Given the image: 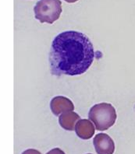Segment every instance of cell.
<instances>
[{
	"instance_id": "1",
	"label": "cell",
	"mask_w": 135,
	"mask_h": 154,
	"mask_svg": "<svg viewBox=\"0 0 135 154\" xmlns=\"http://www.w3.org/2000/svg\"><path fill=\"white\" fill-rule=\"evenodd\" d=\"M95 59L94 47L83 33L68 30L53 40L49 52L53 75H79L86 72Z\"/></svg>"
},
{
	"instance_id": "2",
	"label": "cell",
	"mask_w": 135,
	"mask_h": 154,
	"mask_svg": "<svg viewBox=\"0 0 135 154\" xmlns=\"http://www.w3.org/2000/svg\"><path fill=\"white\" fill-rule=\"evenodd\" d=\"M88 118L94 123L98 131H105L115 124L117 115L116 109L112 104L100 103L91 108Z\"/></svg>"
},
{
	"instance_id": "3",
	"label": "cell",
	"mask_w": 135,
	"mask_h": 154,
	"mask_svg": "<svg viewBox=\"0 0 135 154\" xmlns=\"http://www.w3.org/2000/svg\"><path fill=\"white\" fill-rule=\"evenodd\" d=\"M34 17L41 23L53 24L59 19L62 13V2L60 0H39L34 8Z\"/></svg>"
},
{
	"instance_id": "4",
	"label": "cell",
	"mask_w": 135,
	"mask_h": 154,
	"mask_svg": "<svg viewBox=\"0 0 135 154\" xmlns=\"http://www.w3.org/2000/svg\"><path fill=\"white\" fill-rule=\"evenodd\" d=\"M93 144L98 154H113L115 143L113 139L105 133H99L95 136Z\"/></svg>"
},
{
	"instance_id": "5",
	"label": "cell",
	"mask_w": 135,
	"mask_h": 154,
	"mask_svg": "<svg viewBox=\"0 0 135 154\" xmlns=\"http://www.w3.org/2000/svg\"><path fill=\"white\" fill-rule=\"evenodd\" d=\"M50 108L56 116H59L62 113L73 111L74 110V105L69 98L63 96H57L51 100Z\"/></svg>"
},
{
	"instance_id": "6",
	"label": "cell",
	"mask_w": 135,
	"mask_h": 154,
	"mask_svg": "<svg viewBox=\"0 0 135 154\" xmlns=\"http://www.w3.org/2000/svg\"><path fill=\"white\" fill-rule=\"evenodd\" d=\"M75 132L81 139H90L95 134V127L92 122L88 119H80L75 126Z\"/></svg>"
},
{
	"instance_id": "7",
	"label": "cell",
	"mask_w": 135,
	"mask_h": 154,
	"mask_svg": "<svg viewBox=\"0 0 135 154\" xmlns=\"http://www.w3.org/2000/svg\"><path fill=\"white\" fill-rule=\"evenodd\" d=\"M81 119V117L77 113L73 111L63 113L59 118V123L63 128L67 131H73L75 129L77 122Z\"/></svg>"
},
{
	"instance_id": "8",
	"label": "cell",
	"mask_w": 135,
	"mask_h": 154,
	"mask_svg": "<svg viewBox=\"0 0 135 154\" xmlns=\"http://www.w3.org/2000/svg\"><path fill=\"white\" fill-rule=\"evenodd\" d=\"M46 154H66L62 149H60L59 148H55L51 149L49 152H48Z\"/></svg>"
},
{
	"instance_id": "9",
	"label": "cell",
	"mask_w": 135,
	"mask_h": 154,
	"mask_svg": "<svg viewBox=\"0 0 135 154\" xmlns=\"http://www.w3.org/2000/svg\"><path fill=\"white\" fill-rule=\"evenodd\" d=\"M22 154H41L37 149H27L24 152H23Z\"/></svg>"
},
{
	"instance_id": "10",
	"label": "cell",
	"mask_w": 135,
	"mask_h": 154,
	"mask_svg": "<svg viewBox=\"0 0 135 154\" xmlns=\"http://www.w3.org/2000/svg\"><path fill=\"white\" fill-rule=\"evenodd\" d=\"M66 2H69V3H73V2H77L78 0H65Z\"/></svg>"
},
{
	"instance_id": "11",
	"label": "cell",
	"mask_w": 135,
	"mask_h": 154,
	"mask_svg": "<svg viewBox=\"0 0 135 154\" xmlns=\"http://www.w3.org/2000/svg\"><path fill=\"white\" fill-rule=\"evenodd\" d=\"M88 154H92V153H88Z\"/></svg>"
}]
</instances>
